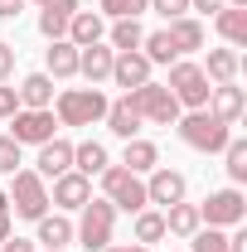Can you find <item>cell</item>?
<instances>
[{
	"label": "cell",
	"instance_id": "2",
	"mask_svg": "<svg viewBox=\"0 0 247 252\" xmlns=\"http://www.w3.org/2000/svg\"><path fill=\"white\" fill-rule=\"evenodd\" d=\"M102 199H107L112 209H126V214L151 209V199H146V180L131 175L126 165H107V170H102Z\"/></svg>",
	"mask_w": 247,
	"mask_h": 252
},
{
	"label": "cell",
	"instance_id": "13",
	"mask_svg": "<svg viewBox=\"0 0 247 252\" xmlns=\"http://www.w3.org/2000/svg\"><path fill=\"white\" fill-rule=\"evenodd\" d=\"M107 83H117V88H126V93H131V88H141V83H151V59H146V54H136V49H131V54H117V59H112V78H107Z\"/></svg>",
	"mask_w": 247,
	"mask_h": 252
},
{
	"label": "cell",
	"instance_id": "15",
	"mask_svg": "<svg viewBox=\"0 0 247 252\" xmlns=\"http://www.w3.org/2000/svg\"><path fill=\"white\" fill-rule=\"evenodd\" d=\"M243 107H247V97H243L238 83H218L214 93H209V107H204V112H214L223 126H233L238 117H243Z\"/></svg>",
	"mask_w": 247,
	"mask_h": 252
},
{
	"label": "cell",
	"instance_id": "6",
	"mask_svg": "<svg viewBox=\"0 0 247 252\" xmlns=\"http://www.w3.org/2000/svg\"><path fill=\"white\" fill-rule=\"evenodd\" d=\"M170 93H175V102L180 107H189V112H199V107H209V78H204V68L199 63H185V59H175L170 63V83H165Z\"/></svg>",
	"mask_w": 247,
	"mask_h": 252
},
{
	"label": "cell",
	"instance_id": "7",
	"mask_svg": "<svg viewBox=\"0 0 247 252\" xmlns=\"http://www.w3.org/2000/svg\"><path fill=\"white\" fill-rule=\"evenodd\" d=\"M5 199H10V209H15L20 219H30V223L49 214V189H44V180H39L34 170H15V175H10V194H5Z\"/></svg>",
	"mask_w": 247,
	"mask_h": 252
},
{
	"label": "cell",
	"instance_id": "16",
	"mask_svg": "<svg viewBox=\"0 0 247 252\" xmlns=\"http://www.w3.org/2000/svg\"><path fill=\"white\" fill-rule=\"evenodd\" d=\"M102 34H107V25H102V15H93V10H73V20H68V44H78V49H88V44H102Z\"/></svg>",
	"mask_w": 247,
	"mask_h": 252
},
{
	"label": "cell",
	"instance_id": "34",
	"mask_svg": "<svg viewBox=\"0 0 247 252\" xmlns=\"http://www.w3.org/2000/svg\"><path fill=\"white\" fill-rule=\"evenodd\" d=\"M15 170H20V141L0 136V175H15Z\"/></svg>",
	"mask_w": 247,
	"mask_h": 252
},
{
	"label": "cell",
	"instance_id": "5",
	"mask_svg": "<svg viewBox=\"0 0 247 252\" xmlns=\"http://www.w3.org/2000/svg\"><path fill=\"white\" fill-rule=\"evenodd\" d=\"M83 219H78V228H73V238L83 243L88 252H102L112 248V228H117V209L107 204V199H88L83 209H78Z\"/></svg>",
	"mask_w": 247,
	"mask_h": 252
},
{
	"label": "cell",
	"instance_id": "40",
	"mask_svg": "<svg viewBox=\"0 0 247 252\" xmlns=\"http://www.w3.org/2000/svg\"><path fill=\"white\" fill-rule=\"evenodd\" d=\"M228 0H189V10H204V15H218Z\"/></svg>",
	"mask_w": 247,
	"mask_h": 252
},
{
	"label": "cell",
	"instance_id": "27",
	"mask_svg": "<svg viewBox=\"0 0 247 252\" xmlns=\"http://www.w3.org/2000/svg\"><path fill=\"white\" fill-rule=\"evenodd\" d=\"M107 39H112V54H131V49H141L146 30H141V20H117Z\"/></svg>",
	"mask_w": 247,
	"mask_h": 252
},
{
	"label": "cell",
	"instance_id": "39",
	"mask_svg": "<svg viewBox=\"0 0 247 252\" xmlns=\"http://www.w3.org/2000/svg\"><path fill=\"white\" fill-rule=\"evenodd\" d=\"M44 10H54V15H73V10H83L78 0H39Z\"/></svg>",
	"mask_w": 247,
	"mask_h": 252
},
{
	"label": "cell",
	"instance_id": "38",
	"mask_svg": "<svg viewBox=\"0 0 247 252\" xmlns=\"http://www.w3.org/2000/svg\"><path fill=\"white\" fill-rule=\"evenodd\" d=\"M0 252H39V243H30V238H5Z\"/></svg>",
	"mask_w": 247,
	"mask_h": 252
},
{
	"label": "cell",
	"instance_id": "20",
	"mask_svg": "<svg viewBox=\"0 0 247 252\" xmlns=\"http://www.w3.org/2000/svg\"><path fill=\"white\" fill-rule=\"evenodd\" d=\"M238 68H243V59H238V49H209V63H204V78L209 83H238Z\"/></svg>",
	"mask_w": 247,
	"mask_h": 252
},
{
	"label": "cell",
	"instance_id": "31",
	"mask_svg": "<svg viewBox=\"0 0 247 252\" xmlns=\"http://www.w3.org/2000/svg\"><path fill=\"white\" fill-rule=\"evenodd\" d=\"M194 252H233V248H228V233L223 228H199L194 233Z\"/></svg>",
	"mask_w": 247,
	"mask_h": 252
},
{
	"label": "cell",
	"instance_id": "42",
	"mask_svg": "<svg viewBox=\"0 0 247 252\" xmlns=\"http://www.w3.org/2000/svg\"><path fill=\"white\" fill-rule=\"evenodd\" d=\"M102 252H151V248H141V243H112V248H102Z\"/></svg>",
	"mask_w": 247,
	"mask_h": 252
},
{
	"label": "cell",
	"instance_id": "19",
	"mask_svg": "<svg viewBox=\"0 0 247 252\" xmlns=\"http://www.w3.org/2000/svg\"><path fill=\"white\" fill-rule=\"evenodd\" d=\"M39 223V233H34V243L44 252H54V248H68L73 243V223L63 219V214H44V219H34Z\"/></svg>",
	"mask_w": 247,
	"mask_h": 252
},
{
	"label": "cell",
	"instance_id": "45",
	"mask_svg": "<svg viewBox=\"0 0 247 252\" xmlns=\"http://www.w3.org/2000/svg\"><path fill=\"white\" fill-rule=\"evenodd\" d=\"M39 252H44V248H39ZM54 252H68V248H54Z\"/></svg>",
	"mask_w": 247,
	"mask_h": 252
},
{
	"label": "cell",
	"instance_id": "24",
	"mask_svg": "<svg viewBox=\"0 0 247 252\" xmlns=\"http://www.w3.org/2000/svg\"><path fill=\"white\" fill-rule=\"evenodd\" d=\"M170 44H175V54H194V49H204V25L199 20H189V15H180V20H170Z\"/></svg>",
	"mask_w": 247,
	"mask_h": 252
},
{
	"label": "cell",
	"instance_id": "9",
	"mask_svg": "<svg viewBox=\"0 0 247 252\" xmlns=\"http://www.w3.org/2000/svg\"><path fill=\"white\" fill-rule=\"evenodd\" d=\"M54 131H59V117H54V107H44V112H30V107H20V112L10 117V136H15L20 146H44V141H54Z\"/></svg>",
	"mask_w": 247,
	"mask_h": 252
},
{
	"label": "cell",
	"instance_id": "23",
	"mask_svg": "<svg viewBox=\"0 0 247 252\" xmlns=\"http://www.w3.org/2000/svg\"><path fill=\"white\" fill-rule=\"evenodd\" d=\"M199 228H204L199 204H170V209H165V233H175V238H194Z\"/></svg>",
	"mask_w": 247,
	"mask_h": 252
},
{
	"label": "cell",
	"instance_id": "36",
	"mask_svg": "<svg viewBox=\"0 0 247 252\" xmlns=\"http://www.w3.org/2000/svg\"><path fill=\"white\" fill-rule=\"evenodd\" d=\"M15 112H20V97H15V88H5V83H0V122H10Z\"/></svg>",
	"mask_w": 247,
	"mask_h": 252
},
{
	"label": "cell",
	"instance_id": "29",
	"mask_svg": "<svg viewBox=\"0 0 247 252\" xmlns=\"http://www.w3.org/2000/svg\"><path fill=\"white\" fill-rule=\"evenodd\" d=\"M223 160H228V180H233V185H243V180H247V141H243V136H228Z\"/></svg>",
	"mask_w": 247,
	"mask_h": 252
},
{
	"label": "cell",
	"instance_id": "25",
	"mask_svg": "<svg viewBox=\"0 0 247 252\" xmlns=\"http://www.w3.org/2000/svg\"><path fill=\"white\" fill-rule=\"evenodd\" d=\"M49 78H78V44H68V39H54L49 44Z\"/></svg>",
	"mask_w": 247,
	"mask_h": 252
},
{
	"label": "cell",
	"instance_id": "32",
	"mask_svg": "<svg viewBox=\"0 0 247 252\" xmlns=\"http://www.w3.org/2000/svg\"><path fill=\"white\" fill-rule=\"evenodd\" d=\"M141 10H151V0H102V15L112 20H136Z\"/></svg>",
	"mask_w": 247,
	"mask_h": 252
},
{
	"label": "cell",
	"instance_id": "37",
	"mask_svg": "<svg viewBox=\"0 0 247 252\" xmlns=\"http://www.w3.org/2000/svg\"><path fill=\"white\" fill-rule=\"evenodd\" d=\"M10 73H15V44H5V39H0V83H5Z\"/></svg>",
	"mask_w": 247,
	"mask_h": 252
},
{
	"label": "cell",
	"instance_id": "12",
	"mask_svg": "<svg viewBox=\"0 0 247 252\" xmlns=\"http://www.w3.org/2000/svg\"><path fill=\"white\" fill-rule=\"evenodd\" d=\"M34 165H39V170H34L39 180H59V175H68V170H73V141H59V136L44 141Z\"/></svg>",
	"mask_w": 247,
	"mask_h": 252
},
{
	"label": "cell",
	"instance_id": "8",
	"mask_svg": "<svg viewBox=\"0 0 247 252\" xmlns=\"http://www.w3.org/2000/svg\"><path fill=\"white\" fill-rule=\"evenodd\" d=\"M199 219L209 223V228H238L247 219V199L238 189H214L204 204H199Z\"/></svg>",
	"mask_w": 247,
	"mask_h": 252
},
{
	"label": "cell",
	"instance_id": "21",
	"mask_svg": "<svg viewBox=\"0 0 247 252\" xmlns=\"http://www.w3.org/2000/svg\"><path fill=\"white\" fill-rule=\"evenodd\" d=\"M122 165L131 175H151L155 165H160V151H155V141H141V136H131L122 151Z\"/></svg>",
	"mask_w": 247,
	"mask_h": 252
},
{
	"label": "cell",
	"instance_id": "11",
	"mask_svg": "<svg viewBox=\"0 0 247 252\" xmlns=\"http://www.w3.org/2000/svg\"><path fill=\"white\" fill-rule=\"evenodd\" d=\"M88 199H93V180H88V175H78V170L59 175V180H54V194H49V204H59V209H68V214H73V209H83Z\"/></svg>",
	"mask_w": 247,
	"mask_h": 252
},
{
	"label": "cell",
	"instance_id": "26",
	"mask_svg": "<svg viewBox=\"0 0 247 252\" xmlns=\"http://www.w3.org/2000/svg\"><path fill=\"white\" fill-rule=\"evenodd\" d=\"M214 25H218V34L233 44V49H243L247 44V10H233V5H223L214 15Z\"/></svg>",
	"mask_w": 247,
	"mask_h": 252
},
{
	"label": "cell",
	"instance_id": "14",
	"mask_svg": "<svg viewBox=\"0 0 247 252\" xmlns=\"http://www.w3.org/2000/svg\"><path fill=\"white\" fill-rule=\"evenodd\" d=\"M112 44H88V49H78V73L88 78V88H97V83H107L112 78Z\"/></svg>",
	"mask_w": 247,
	"mask_h": 252
},
{
	"label": "cell",
	"instance_id": "1",
	"mask_svg": "<svg viewBox=\"0 0 247 252\" xmlns=\"http://www.w3.org/2000/svg\"><path fill=\"white\" fill-rule=\"evenodd\" d=\"M54 117H59V126H93L107 117V97H102V88H63L54 97Z\"/></svg>",
	"mask_w": 247,
	"mask_h": 252
},
{
	"label": "cell",
	"instance_id": "43",
	"mask_svg": "<svg viewBox=\"0 0 247 252\" xmlns=\"http://www.w3.org/2000/svg\"><path fill=\"white\" fill-rule=\"evenodd\" d=\"M10 238V209H0V243Z\"/></svg>",
	"mask_w": 247,
	"mask_h": 252
},
{
	"label": "cell",
	"instance_id": "22",
	"mask_svg": "<svg viewBox=\"0 0 247 252\" xmlns=\"http://www.w3.org/2000/svg\"><path fill=\"white\" fill-rule=\"evenodd\" d=\"M107 165H112V160H107V146H102V141H78V146H73V170H78V175L93 180Z\"/></svg>",
	"mask_w": 247,
	"mask_h": 252
},
{
	"label": "cell",
	"instance_id": "18",
	"mask_svg": "<svg viewBox=\"0 0 247 252\" xmlns=\"http://www.w3.org/2000/svg\"><path fill=\"white\" fill-rule=\"evenodd\" d=\"M107 131L112 136H122V141H131V136H141V112L126 102V97H117V102H107Z\"/></svg>",
	"mask_w": 247,
	"mask_h": 252
},
{
	"label": "cell",
	"instance_id": "3",
	"mask_svg": "<svg viewBox=\"0 0 247 252\" xmlns=\"http://www.w3.org/2000/svg\"><path fill=\"white\" fill-rule=\"evenodd\" d=\"M126 102L141 112V122H151V126H175V122H180V112H185L165 83H141V88L126 93Z\"/></svg>",
	"mask_w": 247,
	"mask_h": 252
},
{
	"label": "cell",
	"instance_id": "41",
	"mask_svg": "<svg viewBox=\"0 0 247 252\" xmlns=\"http://www.w3.org/2000/svg\"><path fill=\"white\" fill-rule=\"evenodd\" d=\"M20 10H25V0H0V20H15Z\"/></svg>",
	"mask_w": 247,
	"mask_h": 252
},
{
	"label": "cell",
	"instance_id": "30",
	"mask_svg": "<svg viewBox=\"0 0 247 252\" xmlns=\"http://www.w3.org/2000/svg\"><path fill=\"white\" fill-rule=\"evenodd\" d=\"M141 44H146V59H151V63H175V59H180V54H175V44H170V34H165V30L146 34Z\"/></svg>",
	"mask_w": 247,
	"mask_h": 252
},
{
	"label": "cell",
	"instance_id": "33",
	"mask_svg": "<svg viewBox=\"0 0 247 252\" xmlns=\"http://www.w3.org/2000/svg\"><path fill=\"white\" fill-rule=\"evenodd\" d=\"M68 20H73V15H54V10H44V15H39V34L54 44V39H63V34H68Z\"/></svg>",
	"mask_w": 247,
	"mask_h": 252
},
{
	"label": "cell",
	"instance_id": "28",
	"mask_svg": "<svg viewBox=\"0 0 247 252\" xmlns=\"http://www.w3.org/2000/svg\"><path fill=\"white\" fill-rule=\"evenodd\" d=\"M160 238H165V214H160V209H141V214H136V243L151 248Z\"/></svg>",
	"mask_w": 247,
	"mask_h": 252
},
{
	"label": "cell",
	"instance_id": "4",
	"mask_svg": "<svg viewBox=\"0 0 247 252\" xmlns=\"http://www.w3.org/2000/svg\"><path fill=\"white\" fill-rule=\"evenodd\" d=\"M175 126H180V141L194 146V151H204V156H218V151L228 146V136H233V126H223L214 112H204V107L189 112V117H180Z\"/></svg>",
	"mask_w": 247,
	"mask_h": 252
},
{
	"label": "cell",
	"instance_id": "17",
	"mask_svg": "<svg viewBox=\"0 0 247 252\" xmlns=\"http://www.w3.org/2000/svg\"><path fill=\"white\" fill-rule=\"evenodd\" d=\"M15 97H20V107L44 112V107H54V78H49V73H30V78L15 88Z\"/></svg>",
	"mask_w": 247,
	"mask_h": 252
},
{
	"label": "cell",
	"instance_id": "44",
	"mask_svg": "<svg viewBox=\"0 0 247 252\" xmlns=\"http://www.w3.org/2000/svg\"><path fill=\"white\" fill-rule=\"evenodd\" d=\"M0 209H10V199H5V189H0Z\"/></svg>",
	"mask_w": 247,
	"mask_h": 252
},
{
	"label": "cell",
	"instance_id": "35",
	"mask_svg": "<svg viewBox=\"0 0 247 252\" xmlns=\"http://www.w3.org/2000/svg\"><path fill=\"white\" fill-rule=\"evenodd\" d=\"M151 10L165 20H180V15H189V0H151Z\"/></svg>",
	"mask_w": 247,
	"mask_h": 252
},
{
	"label": "cell",
	"instance_id": "10",
	"mask_svg": "<svg viewBox=\"0 0 247 252\" xmlns=\"http://www.w3.org/2000/svg\"><path fill=\"white\" fill-rule=\"evenodd\" d=\"M185 189H189V180L180 175V170L155 165L151 180H146V199H151V204H160V209H170V204H185Z\"/></svg>",
	"mask_w": 247,
	"mask_h": 252
}]
</instances>
